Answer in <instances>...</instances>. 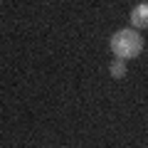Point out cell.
I'll return each mask as SVG.
<instances>
[{
    "label": "cell",
    "mask_w": 148,
    "mask_h": 148,
    "mask_svg": "<svg viewBox=\"0 0 148 148\" xmlns=\"http://www.w3.org/2000/svg\"><path fill=\"white\" fill-rule=\"evenodd\" d=\"M111 52L119 59H133L143 52V37L136 30H119L111 37Z\"/></svg>",
    "instance_id": "6da1fadb"
},
{
    "label": "cell",
    "mask_w": 148,
    "mask_h": 148,
    "mask_svg": "<svg viewBox=\"0 0 148 148\" xmlns=\"http://www.w3.org/2000/svg\"><path fill=\"white\" fill-rule=\"evenodd\" d=\"M131 25L138 27V30L148 27V3H141L131 10Z\"/></svg>",
    "instance_id": "7a4b0ae2"
},
{
    "label": "cell",
    "mask_w": 148,
    "mask_h": 148,
    "mask_svg": "<svg viewBox=\"0 0 148 148\" xmlns=\"http://www.w3.org/2000/svg\"><path fill=\"white\" fill-rule=\"evenodd\" d=\"M111 77H116V79L126 77V64H123V59H116V62H111Z\"/></svg>",
    "instance_id": "3957f363"
}]
</instances>
